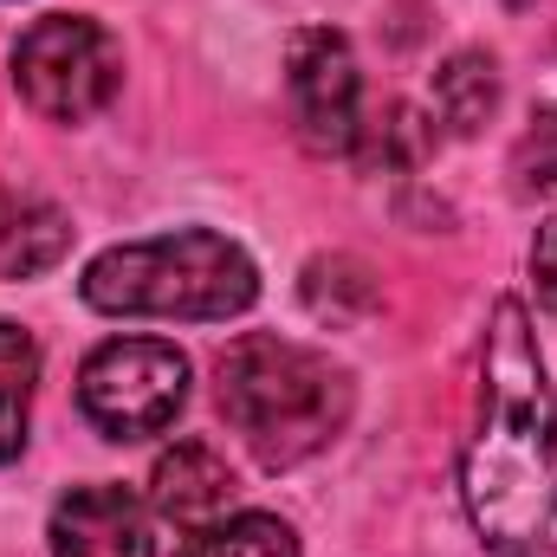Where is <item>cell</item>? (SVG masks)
Returning a JSON list of instances; mask_svg holds the SVG:
<instances>
[{
  "label": "cell",
  "mask_w": 557,
  "mask_h": 557,
  "mask_svg": "<svg viewBox=\"0 0 557 557\" xmlns=\"http://www.w3.org/2000/svg\"><path fill=\"white\" fill-rule=\"evenodd\" d=\"M376 278L363 260H350V253H331V260H311L305 267V305H311V318H331V324H357V318H370L376 311Z\"/></svg>",
  "instance_id": "cell-12"
},
{
  "label": "cell",
  "mask_w": 557,
  "mask_h": 557,
  "mask_svg": "<svg viewBox=\"0 0 557 557\" xmlns=\"http://www.w3.org/2000/svg\"><path fill=\"white\" fill-rule=\"evenodd\" d=\"M85 305L104 318H240L260 298V273L247 247L214 227H175L156 240L104 247L85 278Z\"/></svg>",
  "instance_id": "cell-3"
},
{
  "label": "cell",
  "mask_w": 557,
  "mask_h": 557,
  "mask_svg": "<svg viewBox=\"0 0 557 557\" xmlns=\"http://www.w3.org/2000/svg\"><path fill=\"white\" fill-rule=\"evenodd\" d=\"M460 493L493 557H557V396L519 298H499L486 318L480 421L460 454Z\"/></svg>",
  "instance_id": "cell-1"
},
{
  "label": "cell",
  "mask_w": 557,
  "mask_h": 557,
  "mask_svg": "<svg viewBox=\"0 0 557 557\" xmlns=\"http://www.w3.org/2000/svg\"><path fill=\"white\" fill-rule=\"evenodd\" d=\"M33 383H39V344H33V331L0 318V460H13L26 447Z\"/></svg>",
  "instance_id": "cell-11"
},
{
  "label": "cell",
  "mask_w": 557,
  "mask_h": 557,
  "mask_svg": "<svg viewBox=\"0 0 557 557\" xmlns=\"http://www.w3.org/2000/svg\"><path fill=\"white\" fill-rule=\"evenodd\" d=\"M65 240H72L65 214H59V208H46V201H26V208H20V221H13V227H7V240H0V273H7V278L46 273V267L65 253Z\"/></svg>",
  "instance_id": "cell-13"
},
{
  "label": "cell",
  "mask_w": 557,
  "mask_h": 557,
  "mask_svg": "<svg viewBox=\"0 0 557 557\" xmlns=\"http://www.w3.org/2000/svg\"><path fill=\"white\" fill-rule=\"evenodd\" d=\"M124 85V52L91 13H46L13 39V91L46 124H91Z\"/></svg>",
  "instance_id": "cell-4"
},
{
  "label": "cell",
  "mask_w": 557,
  "mask_h": 557,
  "mask_svg": "<svg viewBox=\"0 0 557 557\" xmlns=\"http://www.w3.org/2000/svg\"><path fill=\"white\" fill-rule=\"evenodd\" d=\"M428 149H434V131L421 124V111L396 104L389 124H383V137H376V156H383L389 169H416V162H428Z\"/></svg>",
  "instance_id": "cell-15"
},
{
  "label": "cell",
  "mask_w": 557,
  "mask_h": 557,
  "mask_svg": "<svg viewBox=\"0 0 557 557\" xmlns=\"http://www.w3.org/2000/svg\"><path fill=\"white\" fill-rule=\"evenodd\" d=\"M20 208H26V201H20V195H7V188H0V240H7V227H13V221H20Z\"/></svg>",
  "instance_id": "cell-17"
},
{
  "label": "cell",
  "mask_w": 557,
  "mask_h": 557,
  "mask_svg": "<svg viewBox=\"0 0 557 557\" xmlns=\"http://www.w3.org/2000/svg\"><path fill=\"white\" fill-rule=\"evenodd\" d=\"M292 124L311 156H350L363 137V72L337 26H305L285 52Z\"/></svg>",
  "instance_id": "cell-6"
},
{
  "label": "cell",
  "mask_w": 557,
  "mask_h": 557,
  "mask_svg": "<svg viewBox=\"0 0 557 557\" xmlns=\"http://www.w3.org/2000/svg\"><path fill=\"white\" fill-rule=\"evenodd\" d=\"M52 557H149V512L131 486L91 480L52 506Z\"/></svg>",
  "instance_id": "cell-7"
},
{
  "label": "cell",
  "mask_w": 557,
  "mask_h": 557,
  "mask_svg": "<svg viewBox=\"0 0 557 557\" xmlns=\"http://www.w3.org/2000/svg\"><path fill=\"white\" fill-rule=\"evenodd\" d=\"M512 169H519V188H525V195L557 201V111H539V117H532V131L519 137Z\"/></svg>",
  "instance_id": "cell-14"
},
{
  "label": "cell",
  "mask_w": 557,
  "mask_h": 557,
  "mask_svg": "<svg viewBox=\"0 0 557 557\" xmlns=\"http://www.w3.org/2000/svg\"><path fill=\"white\" fill-rule=\"evenodd\" d=\"M175 557H298V532L273 512H227L201 532H182Z\"/></svg>",
  "instance_id": "cell-10"
},
{
  "label": "cell",
  "mask_w": 557,
  "mask_h": 557,
  "mask_svg": "<svg viewBox=\"0 0 557 557\" xmlns=\"http://www.w3.org/2000/svg\"><path fill=\"white\" fill-rule=\"evenodd\" d=\"M234 493H240L234 486V467L208 441H175L149 467V512L169 519L175 532H201V525L227 519Z\"/></svg>",
  "instance_id": "cell-8"
},
{
  "label": "cell",
  "mask_w": 557,
  "mask_h": 557,
  "mask_svg": "<svg viewBox=\"0 0 557 557\" xmlns=\"http://www.w3.org/2000/svg\"><path fill=\"white\" fill-rule=\"evenodd\" d=\"M214 403H221L227 428L253 447V460L285 473L344 434L357 389H350V370H337L324 350L253 331L221 350Z\"/></svg>",
  "instance_id": "cell-2"
},
{
  "label": "cell",
  "mask_w": 557,
  "mask_h": 557,
  "mask_svg": "<svg viewBox=\"0 0 557 557\" xmlns=\"http://www.w3.org/2000/svg\"><path fill=\"white\" fill-rule=\"evenodd\" d=\"M434 111L447 131L473 137L493 111H499V65L486 52H454L441 72H434Z\"/></svg>",
  "instance_id": "cell-9"
},
{
  "label": "cell",
  "mask_w": 557,
  "mask_h": 557,
  "mask_svg": "<svg viewBox=\"0 0 557 557\" xmlns=\"http://www.w3.org/2000/svg\"><path fill=\"white\" fill-rule=\"evenodd\" d=\"M532 273H539L545 305L557 311V221H545V227H539V240H532Z\"/></svg>",
  "instance_id": "cell-16"
},
{
  "label": "cell",
  "mask_w": 557,
  "mask_h": 557,
  "mask_svg": "<svg viewBox=\"0 0 557 557\" xmlns=\"http://www.w3.org/2000/svg\"><path fill=\"white\" fill-rule=\"evenodd\" d=\"M188 403V357L162 337H111L78 370V409L104 441H149Z\"/></svg>",
  "instance_id": "cell-5"
}]
</instances>
